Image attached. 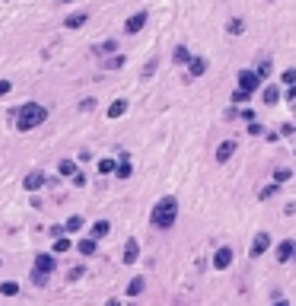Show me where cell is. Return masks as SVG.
I'll return each instance as SVG.
<instances>
[{
	"label": "cell",
	"instance_id": "6",
	"mask_svg": "<svg viewBox=\"0 0 296 306\" xmlns=\"http://www.w3.org/2000/svg\"><path fill=\"white\" fill-rule=\"evenodd\" d=\"M230 265H232V249H230V246L216 249V252H214V268H216V271H226Z\"/></svg>",
	"mask_w": 296,
	"mask_h": 306
},
{
	"label": "cell",
	"instance_id": "38",
	"mask_svg": "<svg viewBox=\"0 0 296 306\" xmlns=\"http://www.w3.org/2000/svg\"><path fill=\"white\" fill-rule=\"evenodd\" d=\"M70 182H74V185H80V188H83V185H86V176H83V172H76V176H74Z\"/></svg>",
	"mask_w": 296,
	"mask_h": 306
},
{
	"label": "cell",
	"instance_id": "32",
	"mask_svg": "<svg viewBox=\"0 0 296 306\" xmlns=\"http://www.w3.org/2000/svg\"><path fill=\"white\" fill-rule=\"evenodd\" d=\"M232 102H236V106H246V102H248V96L242 93V90H236V93H232Z\"/></svg>",
	"mask_w": 296,
	"mask_h": 306
},
{
	"label": "cell",
	"instance_id": "15",
	"mask_svg": "<svg viewBox=\"0 0 296 306\" xmlns=\"http://www.w3.org/2000/svg\"><path fill=\"white\" fill-rule=\"evenodd\" d=\"M130 172H134V166H130V156H128V153H121V163H118L115 176H118V179H130Z\"/></svg>",
	"mask_w": 296,
	"mask_h": 306
},
{
	"label": "cell",
	"instance_id": "11",
	"mask_svg": "<svg viewBox=\"0 0 296 306\" xmlns=\"http://www.w3.org/2000/svg\"><path fill=\"white\" fill-rule=\"evenodd\" d=\"M204 71H207V58H191L188 61V77L194 80V77H204Z\"/></svg>",
	"mask_w": 296,
	"mask_h": 306
},
{
	"label": "cell",
	"instance_id": "39",
	"mask_svg": "<svg viewBox=\"0 0 296 306\" xmlns=\"http://www.w3.org/2000/svg\"><path fill=\"white\" fill-rule=\"evenodd\" d=\"M296 131V125H280V131H277V134H293Z\"/></svg>",
	"mask_w": 296,
	"mask_h": 306
},
{
	"label": "cell",
	"instance_id": "43",
	"mask_svg": "<svg viewBox=\"0 0 296 306\" xmlns=\"http://www.w3.org/2000/svg\"><path fill=\"white\" fill-rule=\"evenodd\" d=\"M0 265H4V258H0Z\"/></svg>",
	"mask_w": 296,
	"mask_h": 306
},
{
	"label": "cell",
	"instance_id": "7",
	"mask_svg": "<svg viewBox=\"0 0 296 306\" xmlns=\"http://www.w3.org/2000/svg\"><path fill=\"white\" fill-rule=\"evenodd\" d=\"M274 255H277V261H280V265H286V261H290V258L296 255V239H284L280 246H277Z\"/></svg>",
	"mask_w": 296,
	"mask_h": 306
},
{
	"label": "cell",
	"instance_id": "17",
	"mask_svg": "<svg viewBox=\"0 0 296 306\" xmlns=\"http://www.w3.org/2000/svg\"><path fill=\"white\" fill-rule=\"evenodd\" d=\"M83 226H86V220H83V217H80V214H74V217H70V220H67V223H64V233H80V230H83Z\"/></svg>",
	"mask_w": 296,
	"mask_h": 306
},
{
	"label": "cell",
	"instance_id": "23",
	"mask_svg": "<svg viewBox=\"0 0 296 306\" xmlns=\"http://www.w3.org/2000/svg\"><path fill=\"white\" fill-rule=\"evenodd\" d=\"M290 179H293L290 169H284V166H280V169H274V185H286Z\"/></svg>",
	"mask_w": 296,
	"mask_h": 306
},
{
	"label": "cell",
	"instance_id": "10",
	"mask_svg": "<svg viewBox=\"0 0 296 306\" xmlns=\"http://www.w3.org/2000/svg\"><path fill=\"white\" fill-rule=\"evenodd\" d=\"M137 258H140V242H137V239H128V242H124V265H134Z\"/></svg>",
	"mask_w": 296,
	"mask_h": 306
},
{
	"label": "cell",
	"instance_id": "33",
	"mask_svg": "<svg viewBox=\"0 0 296 306\" xmlns=\"http://www.w3.org/2000/svg\"><path fill=\"white\" fill-rule=\"evenodd\" d=\"M32 284H36V287H45V284H48V277H45V274H36V271H32Z\"/></svg>",
	"mask_w": 296,
	"mask_h": 306
},
{
	"label": "cell",
	"instance_id": "4",
	"mask_svg": "<svg viewBox=\"0 0 296 306\" xmlns=\"http://www.w3.org/2000/svg\"><path fill=\"white\" fill-rule=\"evenodd\" d=\"M54 268H58V258L54 255H36V274H45V277H51L54 274Z\"/></svg>",
	"mask_w": 296,
	"mask_h": 306
},
{
	"label": "cell",
	"instance_id": "1",
	"mask_svg": "<svg viewBox=\"0 0 296 306\" xmlns=\"http://www.w3.org/2000/svg\"><path fill=\"white\" fill-rule=\"evenodd\" d=\"M178 220V201L176 198H160L153 204V214H150V223H153V230H172Z\"/></svg>",
	"mask_w": 296,
	"mask_h": 306
},
{
	"label": "cell",
	"instance_id": "9",
	"mask_svg": "<svg viewBox=\"0 0 296 306\" xmlns=\"http://www.w3.org/2000/svg\"><path fill=\"white\" fill-rule=\"evenodd\" d=\"M144 26H146V10L134 13V16H128V23H124V32H130V36H134V32H140Z\"/></svg>",
	"mask_w": 296,
	"mask_h": 306
},
{
	"label": "cell",
	"instance_id": "24",
	"mask_svg": "<svg viewBox=\"0 0 296 306\" xmlns=\"http://www.w3.org/2000/svg\"><path fill=\"white\" fill-rule=\"evenodd\" d=\"M144 287H146V284H144V277H134V281L128 284V296H140V293H144Z\"/></svg>",
	"mask_w": 296,
	"mask_h": 306
},
{
	"label": "cell",
	"instance_id": "25",
	"mask_svg": "<svg viewBox=\"0 0 296 306\" xmlns=\"http://www.w3.org/2000/svg\"><path fill=\"white\" fill-rule=\"evenodd\" d=\"M226 32H230V36H242V32H246V23H242V20H230V23H226Z\"/></svg>",
	"mask_w": 296,
	"mask_h": 306
},
{
	"label": "cell",
	"instance_id": "21",
	"mask_svg": "<svg viewBox=\"0 0 296 306\" xmlns=\"http://www.w3.org/2000/svg\"><path fill=\"white\" fill-rule=\"evenodd\" d=\"M76 252L80 255H96V239H80L76 242Z\"/></svg>",
	"mask_w": 296,
	"mask_h": 306
},
{
	"label": "cell",
	"instance_id": "42",
	"mask_svg": "<svg viewBox=\"0 0 296 306\" xmlns=\"http://www.w3.org/2000/svg\"><path fill=\"white\" fill-rule=\"evenodd\" d=\"M64 4H74V0H64Z\"/></svg>",
	"mask_w": 296,
	"mask_h": 306
},
{
	"label": "cell",
	"instance_id": "8",
	"mask_svg": "<svg viewBox=\"0 0 296 306\" xmlns=\"http://www.w3.org/2000/svg\"><path fill=\"white\" fill-rule=\"evenodd\" d=\"M45 182H48V179H45V172L36 169V172H29V176L22 179V188H26V191H38L42 185H45Z\"/></svg>",
	"mask_w": 296,
	"mask_h": 306
},
{
	"label": "cell",
	"instance_id": "18",
	"mask_svg": "<svg viewBox=\"0 0 296 306\" xmlns=\"http://www.w3.org/2000/svg\"><path fill=\"white\" fill-rule=\"evenodd\" d=\"M124 112H128V102H124V99H115V102L108 106V118H121Z\"/></svg>",
	"mask_w": 296,
	"mask_h": 306
},
{
	"label": "cell",
	"instance_id": "37",
	"mask_svg": "<svg viewBox=\"0 0 296 306\" xmlns=\"http://www.w3.org/2000/svg\"><path fill=\"white\" fill-rule=\"evenodd\" d=\"M242 121H248V125H252V121H255V112H252V109H242Z\"/></svg>",
	"mask_w": 296,
	"mask_h": 306
},
{
	"label": "cell",
	"instance_id": "29",
	"mask_svg": "<svg viewBox=\"0 0 296 306\" xmlns=\"http://www.w3.org/2000/svg\"><path fill=\"white\" fill-rule=\"evenodd\" d=\"M277 191H280V185H274V182H271V185H264V188L258 191V198H261V201H268V198H274Z\"/></svg>",
	"mask_w": 296,
	"mask_h": 306
},
{
	"label": "cell",
	"instance_id": "41",
	"mask_svg": "<svg viewBox=\"0 0 296 306\" xmlns=\"http://www.w3.org/2000/svg\"><path fill=\"white\" fill-rule=\"evenodd\" d=\"M106 306H121V303H118V300H108V303H106Z\"/></svg>",
	"mask_w": 296,
	"mask_h": 306
},
{
	"label": "cell",
	"instance_id": "5",
	"mask_svg": "<svg viewBox=\"0 0 296 306\" xmlns=\"http://www.w3.org/2000/svg\"><path fill=\"white\" fill-rule=\"evenodd\" d=\"M271 249V233H258L255 239H252V258H258V255H264V252Z\"/></svg>",
	"mask_w": 296,
	"mask_h": 306
},
{
	"label": "cell",
	"instance_id": "19",
	"mask_svg": "<svg viewBox=\"0 0 296 306\" xmlns=\"http://www.w3.org/2000/svg\"><path fill=\"white\" fill-rule=\"evenodd\" d=\"M191 58H194V55H191V51H188L185 45H178L176 51H172V61H176V64H188Z\"/></svg>",
	"mask_w": 296,
	"mask_h": 306
},
{
	"label": "cell",
	"instance_id": "3",
	"mask_svg": "<svg viewBox=\"0 0 296 306\" xmlns=\"http://www.w3.org/2000/svg\"><path fill=\"white\" fill-rule=\"evenodd\" d=\"M239 90L252 96V93H258L261 90V80H258V74L255 71H239Z\"/></svg>",
	"mask_w": 296,
	"mask_h": 306
},
{
	"label": "cell",
	"instance_id": "20",
	"mask_svg": "<svg viewBox=\"0 0 296 306\" xmlns=\"http://www.w3.org/2000/svg\"><path fill=\"white\" fill-rule=\"evenodd\" d=\"M86 20H90V16H86V13H70V16H67V29H80V26L86 23Z\"/></svg>",
	"mask_w": 296,
	"mask_h": 306
},
{
	"label": "cell",
	"instance_id": "14",
	"mask_svg": "<svg viewBox=\"0 0 296 306\" xmlns=\"http://www.w3.org/2000/svg\"><path fill=\"white\" fill-rule=\"evenodd\" d=\"M232 153H236V141H223L220 147H216V160H220V163H226Z\"/></svg>",
	"mask_w": 296,
	"mask_h": 306
},
{
	"label": "cell",
	"instance_id": "31",
	"mask_svg": "<svg viewBox=\"0 0 296 306\" xmlns=\"http://www.w3.org/2000/svg\"><path fill=\"white\" fill-rule=\"evenodd\" d=\"M280 80L286 83V86H296V67H290V71H284V77Z\"/></svg>",
	"mask_w": 296,
	"mask_h": 306
},
{
	"label": "cell",
	"instance_id": "12",
	"mask_svg": "<svg viewBox=\"0 0 296 306\" xmlns=\"http://www.w3.org/2000/svg\"><path fill=\"white\" fill-rule=\"evenodd\" d=\"M271 71H274V61H271V58H268V55H264V58H261V61H258V67H255V74H258V80H261V83H264V80H268V77H271Z\"/></svg>",
	"mask_w": 296,
	"mask_h": 306
},
{
	"label": "cell",
	"instance_id": "22",
	"mask_svg": "<svg viewBox=\"0 0 296 306\" xmlns=\"http://www.w3.org/2000/svg\"><path fill=\"white\" fill-rule=\"evenodd\" d=\"M58 172H60V176H70V179H74L80 169H76V163H74V160H64V163L58 166Z\"/></svg>",
	"mask_w": 296,
	"mask_h": 306
},
{
	"label": "cell",
	"instance_id": "28",
	"mask_svg": "<svg viewBox=\"0 0 296 306\" xmlns=\"http://www.w3.org/2000/svg\"><path fill=\"white\" fill-rule=\"evenodd\" d=\"M16 293H20V284H13V281L0 284V296H16Z\"/></svg>",
	"mask_w": 296,
	"mask_h": 306
},
{
	"label": "cell",
	"instance_id": "16",
	"mask_svg": "<svg viewBox=\"0 0 296 306\" xmlns=\"http://www.w3.org/2000/svg\"><path fill=\"white\" fill-rule=\"evenodd\" d=\"M261 99H264L268 106H274V102H280V90H277V86H261Z\"/></svg>",
	"mask_w": 296,
	"mask_h": 306
},
{
	"label": "cell",
	"instance_id": "30",
	"mask_svg": "<svg viewBox=\"0 0 296 306\" xmlns=\"http://www.w3.org/2000/svg\"><path fill=\"white\" fill-rule=\"evenodd\" d=\"M106 67H108V71H118V67H124V55H115V58H108V61H106Z\"/></svg>",
	"mask_w": 296,
	"mask_h": 306
},
{
	"label": "cell",
	"instance_id": "35",
	"mask_svg": "<svg viewBox=\"0 0 296 306\" xmlns=\"http://www.w3.org/2000/svg\"><path fill=\"white\" fill-rule=\"evenodd\" d=\"M248 134H264V128H261L258 121H252V125H248Z\"/></svg>",
	"mask_w": 296,
	"mask_h": 306
},
{
	"label": "cell",
	"instance_id": "36",
	"mask_svg": "<svg viewBox=\"0 0 296 306\" xmlns=\"http://www.w3.org/2000/svg\"><path fill=\"white\" fill-rule=\"evenodd\" d=\"M10 90H13V83H10V80H0V96H6Z\"/></svg>",
	"mask_w": 296,
	"mask_h": 306
},
{
	"label": "cell",
	"instance_id": "27",
	"mask_svg": "<svg viewBox=\"0 0 296 306\" xmlns=\"http://www.w3.org/2000/svg\"><path fill=\"white\" fill-rule=\"evenodd\" d=\"M70 246H74V242L67 239V236H58V239H54V252H58V255H60V252H70Z\"/></svg>",
	"mask_w": 296,
	"mask_h": 306
},
{
	"label": "cell",
	"instance_id": "13",
	"mask_svg": "<svg viewBox=\"0 0 296 306\" xmlns=\"http://www.w3.org/2000/svg\"><path fill=\"white\" fill-rule=\"evenodd\" d=\"M108 233H112V223H108V220H96V223H92V236H90V239L99 242V239H106Z\"/></svg>",
	"mask_w": 296,
	"mask_h": 306
},
{
	"label": "cell",
	"instance_id": "2",
	"mask_svg": "<svg viewBox=\"0 0 296 306\" xmlns=\"http://www.w3.org/2000/svg\"><path fill=\"white\" fill-rule=\"evenodd\" d=\"M45 118H48L45 106H38V102H26V106L16 112V128H20V131H32V128L45 125Z\"/></svg>",
	"mask_w": 296,
	"mask_h": 306
},
{
	"label": "cell",
	"instance_id": "34",
	"mask_svg": "<svg viewBox=\"0 0 296 306\" xmlns=\"http://www.w3.org/2000/svg\"><path fill=\"white\" fill-rule=\"evenodd\" d=\"M115 48H118V42H115V39H108L106 45H99V51H106V55H108V51H115Z\"/></svg>",
	"mask_w": 296,
	"mask_h": 306
},
{
	"label": "cell",
	"instance_id": "26",
	"mask_svg": "<svg viewBox=\"0 0 296 306\" xmlns=\"http://www.w3.org/2000/svg\"><path fill=\"white\" fill-rule=\"evenodd\" d=\"M115 169H118V163L112 160V156H106V160H99V172H102V176H108V172H115Z\"/></svg>",
	"mask_w": 296,
	"mask_h": 306
},
{
	"label": "cell",
	"instance_id": "40",
	"mask_svg": "<svg viewBox=\"0 0 296 306\" xmlns=\"http://www.w3.org/2000/svg\"><path fill=\"white\" fill-rule=\"evenodd\" d=\"M274 306H290V303H286V300H277V303H274Z\"/></svg>",
	"mask_w": 296,
	"mask_h": 306
}]
</instances>
